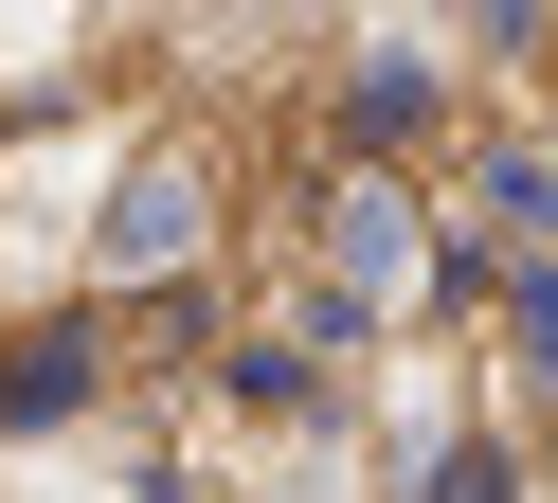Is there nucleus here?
<instances>
[{"label": "nucleus", "instance_id": "f257e3e1", "mask_svg": "<svg viewBox=\"0 0 558 503\" xmlns=\"http://www.w3.org/2000/svg\"><path fill=\"white\" fill-rule=\"evenodd\" d=\"M181 234H198V198H181V180H126V198H109V252H145V270H162Z\"/></svg>", "mask_w": 558, "mask_h": 503}]
</instances>
